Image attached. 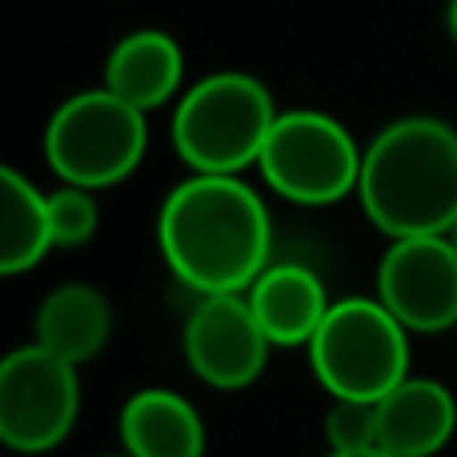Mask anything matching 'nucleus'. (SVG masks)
<instances>
[{
	"mask_svg": "<svg viewBox=\"0 0 457 457\" xmlns=\"http://www.w3.org/2000/svg\"><path fill=\"white\" fill-rule=\"evenodd\" d=\"M365 153L341 120L313 109L281 112L257 169L273 193L293 205H333L357 193Z\"/></svg>",
	"mask_w": 457,
	"mask_h": 457,
	"instance_id": "6",
	"label": "nucleus"
},
{
	"mask_svg": "<svg viewBox=\"0 0 457 457\" xmlns=\"http://www.w3.org/2000/svg\"><path fill=\"white\" fill-rule=\"evenodd\" d=\"M157 241L177 281L197 297L249 293L269 269L273 225L257 189L241 177L197 173L165 197Z\"/></svg>",
	"mask_w": 457,
	"mask_h": 457,
	"instance_id": "1",
	"label": "nucleus"
},
{
	"mask_svg": "<svg viewBox=\"0 0 457 457\" xmlns=\"http://www.w3.org/2000/svg\"><path fill=\"white\" fill-rule=\"evenodd\" d=\"M112 457H129V453H112Z\"/></svg>",
	"mask_w": 457,
	"mask_h": 457,
	"instance_id": "21",
	"label": "nucleus"
},
{
	"mask_svg": "<svg viewBox=\"0 0 457 457\" xmlns=\"http://www.w3.org/2000/svg\"><path fill=\"white\" fill-rule=\"evenodd\" d=\"M378 301L410 333L457 325V249L450 237H405L378 265Z\"/></svg>",
	"mask_w": 457,
	"mask_h": 457,
	"instance_id": "8",
	"label": "nucleus"
},
{
	"mask_svg": "<svg viewBox=\"0 0 457 457\" xmlns=\"http://www.w3.org/2000/svg\"><path fill=\"white\" fill-rule=\"evenodd\" d=\"M80 413L77 365L45 345H21L0 361V442L16 453H48Z\"/></svg>",
	"mask_w": 457,
	"mask_h": 457,
	"instance_id": "7",
	"label": "nucleus"
},
{
	"mask_svg": "<svg viewBox=\"0 0 457 457\" xmlns=\"http://www.w3.org/2000/svg\"><path fill=\"white\" fill-rule=\"evenodd\" d=\"M305 349L333 402H381L410 378V329L378 297L333 301Z\"/></svg>",
	"mask_w": 457,
	"mask_h": 457,
	"instance_id": "4",
	"label": "nucleus"
},
{
	"mask_svg": "<svg viewBox=\"0 0 457 457\" xmlns=\"http://www.w3.org/2000/svg\"><path fill=\"white\" fill-rule=\"evenodd\" d=\"M53 249L48 193H40L16 169H0V273L16 277L40 265Z\"/></svg>",
	"mask_w": 457,
	"mask_h": 457,
	"instance_id": "15",
	"label": "nucleus"
},
{
	"mask_svg": "<svg viewBox=\"0 0 457 457\" xmlns=\"http://www.w3.org/2000/svg\"><path fill=\"white\" fill-rule=\"evenodd\" d=\"M365 217L394 241L445 237L457 221V133L437 117H402L365 149Z\"/></svg>",
	"mask_w": 457,
	"mask_h": 457,
	"instance_id": "2",
	"label": "nucleus"
},
{
	"mask_svg": "<svg viewBox=\"0 0 457 457\" xmlns=\"http://www.w3.org/2000/svg\"><path fill=\"white\" fill-rule=\"evenodd\" d=\"M112 309L93 285H56L37 309V345L64 357L69 365H85L109 345Z\"/></svg>",
	"mask_w": 457,
	"mask_h": 457,
	"instance_id": "14",
	"label": "nucleus"
},
{
	"mask_svg": "<svg viewBox=\"0 0 457 457\" xmlns=\"http://www.w3.org/2000/svg\"><path fill=\"white\" fill-rule=\"evenodd\" d=\"M453 429L457 402L434 378H405L378 402V450L389 457H434Z\"/></svg>",
	"mask_w": 457,
	"mask_h": 457,
	"instance_id": "10",
	"label": "nucleus"
},
{
	"mask_svg": "<svg viewBox=\"0 0 457 457\" xmlns=\"http://www.w3.org/2000/svg\"><path fill=\"white\" fill-rule=\"evenodd\" d=\"M329 453L378 450V402H333L325 413Z\"/></svg>",
	"mask_w": 457,
	"mask_h": 457,
	"instance_id": "17",
	"label": "nucleus"
},
{
	"mask_svg": "<svg viewBox=\"0 0 457 457\" xmlns=\"http://www.w3.org/2000/svg\"><path fill=\"white\" fill-rule=\"evenodd\" d=\"M445 237H450V241H453V249H457V221H453V228H450V233H445Z\"/></svg>",
	"mask_w": 457,
	"mask_h": 457,
	"instance_id": "20",
	"label": "nucleus"
},
{
	"mask_svg": "<svg viewBox=\"0 0 457 457\" xmlns=\"http://www.w3.org/2000/svg\"><path fill=\"white\" fill-rule=\"evenodd\" d=\"M329 457H389V453H381V450H361V453H329Z\"/></svg>",
	"mask_w": 457,
	"mask_h": 457,
	"instance_id": "19",
	"label": "nucleus"
},
{
	"mask_svg": "<svg viewBox=\"0 0 457 457\" xmlns=\"http://www.w3.org/2000/svg\"><path fill=\"white\" fill-rule=\"evenodd\" d=\"M120 445L129 457H205V421L173 389H141L120 410Z\"/></svg>",
	"mask_w": 457,
	"mask_h": 457,
	"instance_id": "13",
	"label": "nucleus"
},
{
	"mask_svg": "<svg viewBox=\"0 0 457 457\" xmlns=\"http://www.w3.org/2000/svg\"><path fill=\"white\" fill-rule=\"evenodd\" d=\"M445 24H450V37L457 40V0H450V8H445Z\"/></svg>",
	"mask_w": 457,
	"mask_h": 457,
	"instance_id": "18",
	"label": "nucleus"
},
{
	"mask_svg": "<svg viewBox=\"0 0 457 457\" xmlns=\"http://www.w3.org/2000/svg\"><path fill=\"white\" fill-rule=\"evenodd\" d=\"M245 297L273 345H309L333 309L321 277L305 265H269Z\"/></svg>",
	"mask_w": 457,
	"mask_h": 457,
	"instance_id": "11",
	"label": "nucleus"
},
{
	"mask_svg": "<svg viewBox=\"0 0 457 457\" xmlns=\"http://www.w3.org/2000/svg\"><path fill=\"white\" fill-rule=\"evenodd\" d=\"M185 80V56L169 32L161 29H141L117 40L104 64V88L129 101L133 109L149 112L169 104L181 93Z\"/></svg>",
	"mask_w": 457,
	"mask_h": 457,
	"instance_id": "12",
	"label": "nucleus"
},
{
	"mask_svg": "<svg viewBox=\"0 0 457 457\" xmlns=\"http://www.w3.org/2000/svg\"><path fill=\"white\" fill-rule=\"evenodd\" d=\"M189 370L213 389H245L261 378L273 341L257 325L245 293L201 297L181 333Z\"/></svg>",
	"mask_w": 457,
	"mask_h": 457,
	"instance_id": "9",
	"label": "nucleus"
},
{
	"mask_svg": "<svg viewBox=\"0 0 457 457\" xmlns=\"http://www.w3.org/2000/svg\"><path fill=\"white\" fill-rule=\"evenodd\" d=\"M48 225H53V245H64V249L93 241L96 225H101L96 197L77 185H61L56 193H48Z\"/></svg>",
	"mask_w": 457,
	"mask_h": 457,
	"instance_id": "16",
	"label": "nucleus"
},
{
	"mask_svg": "<svg viewBox=\"0 0 457 457\" xmlns=\"http://www.w3.org/2000/svg\"><path fill=\"white\" fill-rule=\"evenodd\" d=\"M277 117L273 96L249 72H213L181 96L173 117L177 157L193 173L237 177L257 165Z\"/></svg>",
	"mask_w": 457,
	"mask_h": 457,
	"instance_id": "3",
	"label": "nucleus"
},
{
	"mask_svg": "<svg viewBox=\"0 0 457 457\" xmlns=\"http://www.w3.org/2000/svg\"><path fill=\"white\" fill-rule=\"evenodd\" d=\"M149 149L145 112L109 88L77 93L53 112L45 129V157L61 185L109 189L120 185Z\"/></svg>",
	"mask_w": 457,
	"mask_h": 457,
	"instance_id": "5",
	"label": "nucleus"
}]
</instances>
